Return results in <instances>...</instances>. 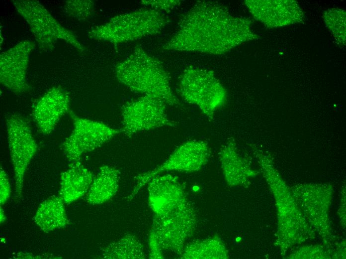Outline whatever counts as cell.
I'll return each mask as SVG.
<instances>
[{"label":"cell","instance_id":"cell-1","mask_svg":"<svg viewBox=\"0 0 346 259\" xmlns=\"http://www.w3.org/2000/svg\"><path fill=\"white\" fill-rule=\"evenodd\" d=\"M252 20L232 15L213 1H198L180 17L178 28L163 46L167 50L225 53L245 42L259 38Z\"/></svg>","mask_w":346,"mask_h":259},{"label":"cell","instance_id":"cell-2","mask_svg":"<svg viewBox=\"0 0 346 259\" xmlns=\"http://www.w3.org/2000/svg\"><path fill=\"white\" fill-rule=\"evenodd\" d=\"M115 73L120 82L134 92L156 97L170 106L179 104L162 63L140 45L115 65Z\"/></svg>","mask_w":346,"mask_h":259},{"label":"cell","instance_id":"cell-3","mask_svg":"<svg viewBox=\"0 0 346 259\" xmlns=\"http://www.w3.org/2000/svg\"><path fill=\"white\" fill-rule=\"evenodd\" d=\"M169 22L162 12L143 8L114 16L91 28L87 35L92 39L117 44L159 33Z\"/></svg>","mask_w":346,"mask_h":259},{"label":"cell","instance_id":"cell-4","mask_svg":"<svg viewBox=\"0 0 346 259\" xmlns=\"http://www.w3.org/2000/svg\"><path fill=\"white\" fill-rule=\"evenodd\" d=\"M178 87L182 98L198 107L209 120L227 101L226 89L211 70L187 67L179 77Z\"/></svg>","mask_w":346,"mask_h":259},{"label":"cell","instance_id":"cell-5","mask_svg":"<svg viewBox=\"0 0 346 259\" xmlns=\"http://www.w3.org/2000/svg\"><path fill=\"white\" fill-rule=\"evenodd\" d=\"M12 1L17 11L28 23L40 49L52 50L58 40H63L80 52H85L84 46L74 33L61 24L39 1Z\"/></svg>","mask_w":346,"mask_h":259},{"label":"cell","instance_id":"cell-6","mask_svg":"<svg viewBox=\"0 0 346 259\" xmlns=\"http://www.w3.org/2000/svg\"><path fill=\"white\" fill-rule=\"evenodd\" d=\"M210 153V148L205 141L190 140L183 143L160 166L136 177V183L127 200H131L142 187L163 172H192L199 170L208 162Z\"/></svg>","mask_w":346,"mask_h":259},{"label":"cell","instance_id":"cell-7","mask_svg":"<svg viewBox=\"0 0 346 259\" xmlns=\"http://www.w3.org/2000/svg\"><path fill=\"white\" fill-rule=\"evenodd\" d=\"M6 128L15 178V194L20 198L27 167L35 154L38 146L27 120L14 114L6 120Z\"/></svg>","mask_w":346,"mask_h":259},{"label":"cell","instance_id":"cell-8","mask_svg":"<svg viewBox=\"0 0 346 259\" xmlns=\"http://www.w3.org/2000/svg\"><path fill=\"white\" fill-rule=\"evenodd\" d=\"M74 129L62 144L64 153L72 162L79 161L83 154L101 146L122 132L98 121L80 117L70 112Z\"/></svg>","mask_w":346,"mask_h":259},{"label":"cell","instance_id":"cell-9","mask_svg":"<svg viewBox=\"0 0 346 259\" xmlns=\"http://www.w3.org/2000/svg\"><path fill=\"white\" fill-rule=\"evenodd\" d=\"M167 104L156 97L144 95L122 108V132L131 136L138 132L163 127H176L166 112Z\"/></svg>","mask_w":346,"mask_h":259},{"label":"cell","instance_id":"cell-10","mask_svg":"<svg viewBox=\"0 0 346 259\" xmlns=\"http://www.w3.org/2000/svg\"><path fill=\"white\" fill-rule=\"evenodd\" d=\"M35 46L31 40H22L0 55V84L15 94L30 89L26 73L30 55Z\"/></svg>","mask_w":346,"mask_h":259},{"label":"cell","instance_id":"cell-11","mask_svg":"<svg viewBox=\"0 0 346 259\" xmlns=\"http://www.w3.org/2000/svg\"><path fill=\"white\" fill-rule=\"evenodd\" d=\"M149 205L154 216L167 215L189 201L178 177L158 175L148 183Z\"/></svg>","mask_w":346,"mask_h":259},{"label":"cell","instance_id":"cell-12","mask_svg":"<svg viewBox=\"0 0 346 259\" xmlns=\"http://www.w3.org/2000/svg\"><path fill=\"white\" fill-rule=\"evenodd\" d=\"M245 4L253 17L269 28L301 22L304 12L291 0H247Z\"/></svg>","mask_w":346,"mask_h":259},{"label":"cell","instance_id":"cell-13","mask_svg":"<svg viewBox=\"0 0 346 259\" xmlns=\"http://www.w3.org/2000/svg\"><path fill=\"white\" fill-rule=\"evenodd\" d=\"M69 93L61 86L48 90L36 102L33 117L38 128L44 134L54 130L62 117L70 109Z\"/></svg>","mask_w":346,"mask_h":259},{"label":"cell","instance_id":"cell-14","mask_svg":"<svg viewBox=\"0 0 346 259\" xmlns=\"http://www.w3.org/2000/svg\"><path fill=\"white\" fill-rule=\"evenodd\" d=\"M219 156L224 178L230 186L248 185L249 178L257 174L239 155L232 138L222 146Z\"/></svg>","mask_w":346,"mask_h":259},{"label":"cell","instance_id":"cell-15","mask_svg":"<svg viewBox=\"0 0 346 259\" xmlns=\"http://www.w3.org/2000/svg\"><path fill=\"white\" fill-rule=\"evenodd\" d=\"M92 173L81 162H72L61 174L58 196L65 203H72L83 196L93 180Z\"/></svg>","mask_w":346,"mask_h":259},{"label":"cell","instance_id":"cell-16","mask_svg":"<svg viewBox=\"0 0 346 259\" xmlns=\"http://www.w3.org/2000/svg\"><path fill=\"white\" fill-rule=\"evenodd\" d=\"M119 178L120 172L115 168L108 165L101 166L88 191L87 202L96 205L109 200L117 191Z\"/></svg>","mask_w":346,"mask_h":259},{"label":"cell","instance_id":"cell-17","mask_svg":"<svg viewBox=\"0 0 346 259\" xmlns=\"http://www.w3.org/2000/svg\"><path fill=\"white\" fill-rule=\"evenodd\" d=\"M64 203L58 196H53L39 205L34 219L42 231L47 233L68 225Z\"/></svg>","mask_w":346,"mask_h":259},{"label":"cell","instance_id":"cell-18","mask_svg":"<svg viewBox=\"0 0 346 259\" xmlns=\"http://www.w3.org/2000/svg\"><path fill=\"white\" fill-rule=\"evenodd\" d=\"M179 257L184 259H226L229 255L221 239L215 235L185 245Z\"/></svg>","mask_w":346,"mask_h":259},{"label":"cell","instance_id":"cell-19","mask_svg":"<svg viewBox=\"0 0 346 259\" xmlns=\"http://www.w3.org/2000/svg\"><path fill=\"white\" fill-rule=\"evenodd\" d=\"M102 257L108 259H144L146 257L142 245L134 235L127 234L109 244Z\"/></svg>","mask_w":346,"mask_h":259},{"label":"cell","instance_id":"cell-20","mask_svg":"<svg viewBox=\"0 0 346 259\" xmlns=\"http://www.w3.org/2000/svg\"><path fill=\"white\" fill-rule=\"evenodd\" d=\"M323 18L337 43L341 46H345L346 11L339 8L328 9L324 13Z\"/></svg>","mask_w":346,"mask_h":259},{"label":"cell","instance_id":"cell-21","mask_svg":"<svg viewBox=\"0 0 346 259\" xmlns=\"http://www.w3.org/2000/svg\"><path fill=\"white\" fill-rule=\"evenodd\" d=\"M63 10L67 15L78 20H86L94 12V3L90 0H69L65 2Z\"/></svg>","mask_w":346,"mask_h":259},{"label":"cell","instance_id":"cell-22","mask_svg":"<svg viewBox=\"0 0 346 259\" xmlns=\"http://www.w3.org/2000/svg\"><path fill=\"white\" fill-rule=\"evenodd\" d=\"M141 3L149 6L152 9L162 12H170L181 3L180 0H142Z\"/></svg>","mask_w":346,"mask_h":259},{"label":"cell","instance_id":"cell-23","mask_svg":"<svg viewBox=\"0 0 346 259\" xmlns=\"http://www.w3.org/2000/svg\"><path fill=\"white\" fill-rule=\"evenodd\" d=\"M11 193L10 186L7 175L1 167L0 170V203L3 205L9 198Z\"/></svg>","mask_w":346,"mask_h":259},{"label":"cell","instance_id":"cell-24","mask_svg":"<svg viewBox=\"0 0 346 259\" xmlns=\"http://www.w3.org/2000/svg\"><path fill=\"white\" fill-rule=\"evenodd\" d=\"M149 257L150 259H163V250L156 240L151 236L149 237Z\"/></svg>","mask_w":346,"mask_h":259},{"label":"cell","instance_id":"cell-25","mask_svg":"<svg viewBox=\"0 0 346 259\" xmlns=\"http://www.w3.org/2000/svg\"><path fill=\"white\" fill-rule=\"evenodd\" d=\"M6 216L5 215V214L3 212V209L1 208V206H0V224H2L5 220H6Z\"/></svg>","mask_w":346,"mask_h":259}]
</instances>
